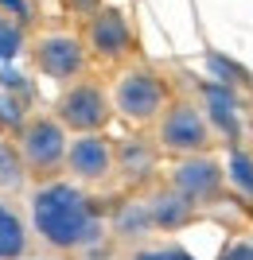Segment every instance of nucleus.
Listing matches in <instances>:
<instances>
[{"label": "nucleus", "mask_w": 253, "mask_h": 260, "mask_svg": "<svg viewBox=\"0 0 253 260\" xmlns=\"http://www.w3.org/2000/svg\"><path fill=\"white\" fill-rule=\"evenodd\" d=\"M20 260H63V256H20Z\"/></svg>", "instance_id": "obj_20"}, {"label": "nucleus", "mask_w": 253, "mask_h": 260, "mask_svg": "<svg viewBox=\"0 0 253 260\" xmlns=\"http://www.w3.org/2000/svg\"><path fill=\"white\" fill-rule=\"evenodd\" d=\"M66 124L59 117H27L20 124V136H16V148H20L27 171L39 175V179H51L59 167H66V148H70V136H66Z\"/></svg>", "instance_id": "obj_3"}, {"label": "nucleus", "mask_w": 253, "mask_h": 260, "mask_svg": "<svg viewBox=\"0 0 253 260\" xmlns=\"http://www.w3.org/2000/svg\"><path fill=\"white\" fill-rule=\"evenodd\" d=\"M55 117L63 120L70 132H101L113 117V101L98 82L74 78V82L63 89V98H59Z\"/></svg>", "instance_id": "obj_6"}, {"label": "nucleus", "mask_w": 253, "mask_h": 260, "mask_svg": "<svg viewBox=\"0 0 253 260\" xmlns=\"http://www.w3.org/2000/svg\"><path fill=\"white\" fill-rule=\"evenodd\" d=\"M66 171L78 183H105L109 175H117L113 144L105 140V132H74L66 148Z\"/></svg>", "instance_id": "obj_8"}, {"label": "nucleus", "mask_w": 253, "mask_h": 260, "mask_svg": "<svg viewBox=\"0 0 253 260\" xmlns=\"http://www.w3.org/2000/svg\"><path fill=\"white\" fill-rule=\"evenodd\" d=\"M129 260H195L183 245H140L132 249Z\"/></svg>", "instance_id": "obj_16"}, {"label": "nucleus", "mask_w": 253, "mask_h": 260, "mask_svg": "<svg viewBox=\"0 0 253 260\" xmlns=\"http://www.w3.org/2000/svg\"><path fill=\"white\" fill-rule=\"evenodd\" d=\"M0 4H4V8H12V12H16V16H27V8H23L20 0H0Z\"/></svg>", "instance_id": "obj_19"}, {"label": "nucleus", "mask_w": 253, "mask_h": 260, "mask_svg": "<svg viewBox=\"0 0 253 260\" xmlns=\"http://www.w3.org/2000/svg\"><path fill=\"white\" fill-rule=\"evenodd\" d=\"M113 233L125 237V241H140V237H148V233H156V221H152L148 202H144V198L125 202V206L117 210V217H113Z\"/></svg>", "instance_id": "obj_13"}, {"label": "nucleus", "mask_w": 253, "mask_h": 260, "mask_svg": "<svg viewBox=\"0 0 253 260\" xmlns=\"http://www.w3.org/2000/svg\"><path fill=\"white\" fill-rule=\"evenodd\" d=\"M86 43L90 51L105 58V62H117L132 51V23L125 12L117 8H98L94 20H90V31H86Z\"/></svg>", "instance_id": "obj_9"}, {"label": "nucleus", "mask_w": 253, "mask_h": 260, "mask_svg": "<svg viewBox=\"0 0 253 260\" xmlns=\"http://www.w3.org/2000/svg\"><path fill=\"white\" fill-rule=\"evenodd\" d=\"M160 155L164 148L152 140H144V136H129V140L113 144V159H117V175H121L129 186H144L160 171Z\"/></svg>", "instance_id": "obj_10"}, {"label": "nucleus", "mask_w": 253, "mask_h": 260, "mask_svg": "<svg viewBox=\"0 0 253 260\" xmlns=\"http://www.w3.org/2000/svg\"><path fill=\"white\" fill-rule=\"evenodd\" d=\"M156 144L167 155H195L214 144L210 117L191 101H167V109L156 120Z\"/></svg>", "instance_id": "obj_4"}, {"label": "nucleus", "mask_w": 253, "mask_h": 260, "mask_svg": "<svg viewBox=\"0 0 253 260\" xmlns=\"http://www.w3.org/2000/svg\"><path fill=\"white\" fill-rule=\"evenodd\" d=\"M109 101L113 113L125 117L129 124H156L160 113L167 109V82L148 66H129L113 78Z\"/></svg>", "instance_id": "obj_2"}, {"label": "nucleus", "mask_w": 253, "mask_h": 260, "mask_svg": "<svg viewBox=\"0 0 253 260\" xmlns=\"http://www.w3.org/2000/svg\"><path fill=\"white\" fill-rule=\"evenodd\" d=\"M27 221H32L35 237L55 252H86L105 237V221H101L94 198L78 183H63V179H51L32 190Z\"/></svg>", "instance_id": "obj_1"}, {"label": "nucleus", "mask_w": 253, "mask_h": 260, "mask_svg": "<svg viewBox=\"0 0 253 260\" xmlns=\"http://www.w3.org/2000/svg\"><path fill=\"white\" fill-rule=\"evenodd\" d=\"M32 58L39 66V74L55 78V82H74L86 70V43L70 31H47L35 39Z\"/></svg>", "instance_id": "obj_7"}, {"label": "nucleus", "mask_w": 253, "mask_h": 260, "mask_svg": "<svg viewBox=\"0 0 253 260\" xmlns=\"http://www.w3.org/2000/svg\"><path fill=\"white\" fill-rule=\"evenodd\" d=\"M218 260H253V241H230Z\"/></svg>", "instance_id": "obj_18"}, {"label": "nucleus", "mask_w": 253, "mask_h": 260, "mask_svg": "<svg viewBox=\"0 0 253 260\" xmlns=\"http://www.w3.org/2000/svg\"><path fill=\"white\" fill-rule=\"evenodd\" d=\"M27 245H32V221H23L20 210L0 198V260L27 256Z\"/></svg>", "instance_id": "obj_12"}, {"label": "nucleus", "mask_w": 253, "mask_h": 260, "mask_svg": "<svg viewBox=\"0 0 253 260\" xmlns=\"http://www.w3.org/2000/svg\"><path fill=\"white\" fill-rule=\"evenodd\" d=\"M27 183V163H23L20 148L16 144L0 140V194H16Z\"/></svg>", "instance_id": "obj_14"}, {"label": "nucleus", "mask_w": 253, "mask_h": 260, "mask_svg": "<svg viewBox=\"0 0 253 260\" xmlns=\"http://www.w3.org/2000/svg\"><path fill=\"white\" fill-rule=\"evenodd\" d=\"M167 183L176 186L195 210H203V206H214L222 198V190H226V171H222L218 159H210L207 152L176 155L172 171H167Z\"/></svg>", "instance_id": "obj_5"}, {"label": "nucleus", "mask_w": 253, "mask_h": 260, "mask_svg": "<svg viewBox=\"0 0 253 260\" xmlns=\"http://www.w3.org/2000/svg\"><path fill=\"white\" fill-rule=\"evenodd\" d=\"M230 179H234V186H242L245 194H253V163L242 152H234V159H230Z\"/></svg>", "instance_id": "obj_17"}, {"label": "nucleus", "mask_w": 253, "mask_h": 260, "mask_svg": "<svg viewBox=\"0 0 253 260\" xmlns=\"http://www.w3.org/2000/svg\"><path fill=\"white\" fill-rule=\"evenodd\" d=\"M20 51H23V31H20V23L8 20V16H0V62L16 58Z\"/></svg>", "instance_id": "obj_15"}, {"label": "nucleus", "mask_w": 253, "mask_h": 260, "mask_svg": "<svg viewBox=\"0 0 253 260\" xmlns=\"http://www.w3.org/2000/svg\"><path fill=\"white\" fill-rule=\"evenodd\" d=\"M144 202H148V210H152V221L156 229H167V233H176V229H183L195 217V206H191L187 198L179 194L172 183L156 186V190H148L144 194Z\"/></svg>", "instance_id": "obj_11"}]
</instances>
